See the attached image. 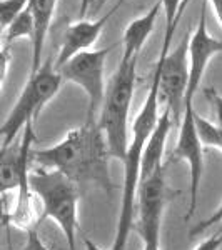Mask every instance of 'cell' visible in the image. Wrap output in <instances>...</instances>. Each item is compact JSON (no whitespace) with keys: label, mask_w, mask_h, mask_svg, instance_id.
Returning <instances> with one entry per match:
<instances>
[{"label":"cell","mask_w":222,"mask_h":250,"mask_svg":"<svg viewBox=\"0 0 222 250\" xmlns=\"http://www.w3.org/2000/svg\"><path fill=\"white\" fill-rule=\"evenodd\" d=\"M32 160L39 168L60 172L75 185H95L107 195L114 192L111 152L97 122L86 120L52 147L32 148Z\"/></svg>","instance_id":"cell-1"},{"label":"cell","mask_w":222,"mask_h":250,"mask_svg":"<svg viewBox=\"0 0 222 250\" xmlns=\"http://www.w3.org/2000/svg\"><path fill=\"white\" fill-rule=\"evenodd\" d=\"M159 74L154 72L151 88L144 100V105L135 115L132 122V135L129 140L126 155H124V180H122V200H120L119 222L114 244L109 250H126L129 242V233L134 227L137 192H139L140 180V164H142L144 148L149 142V137L154 132L157 120H159Z\"/></svg>","instance_id":"cell-2"},{"label":"cell","mask_w":222,"mask_h":250,"mask_svg":"<svg viewBox=\"0 0 222 250\" xmlns=\"http://www.w3.org/2000/svg\"><path fill=\"white\" fill-rule=\"evenodd\" d=\"M137 60L139 57L120 59L117 70L109 79L97 119V124L106 137L111 157L120 162L124 160L129 145V114L135 90Z\"/></svg>","instance_id":"cell-3"},{"label":"cell","mask_w":222,"mask_h":250,"mask_svg":"<svg viewBox=\"0 0 222 250\" xmlns=\"http://www.w3.org/2000/svg\"><path fill=\"white\" fill-rule=\"evenodd\" d=\"M29 185L42 204L39 224L54 220L67 240L68 250H77L79 233V188L57 170L34 168L29 173Z\"/></svg>","instance_id":"cell-4"},{"label":"cell","mask_w":222,"mask_h":250,"mask_svg":"<svg viewBox=\"0 0 222 250\" xmlns=\"http://www.w3.org/2000/svg\"><path fill=\"white\" fill-rule=\"evenodd\" d=\"M60 85L62 79L55 70V60L42 62L39 70L30 74L7 119L0 124V147L14 144L27 125L35 124L40 110L57 95Z\"/></svg>","instance_id":"cell-5"},{"label":"cell","mask_w":222,"mask_h":250,"mask_svg":"<svg viewBox=\"0 0 222 250\" xmlns=\"http://www.w3.org/2000/svg\"><path fill=\"white\" fill-rule=\"evenodd\" d=\"M172 34H164L162 47L157 59L155 70L159 74V105L172 115L174 127L179 128L184 114V99L189 82V37L184 35L174 50H171Z\"/></svg>","instance_id":"cell-6"},{"label":"cell","mask_w":222,"mask_h":250,"mask_svg":"<svg viewBox=\"0 0 222 250\" xmlns=\"http://www.w3.org/2000/svg\"><path fill=\"white\" fill-rule=\"evenodd\" d=\"M114 47L86 50L55 67L62 82L75 83L87 95V120L97 122L106 94V60Z\"/></svg>","instance_id":"cell-7"},{"label":"cell","mask_w":222,"mask_h":250,"mask_svg":"<svg viewBox=\"0 0 222 250\" xmlns=\"http://www.w3.org/2000/svg\"><path fill=\"white\" fill-rule=\"evenodd\" d=\"M194 114H196L194 102H185L182 120L179 125V137L172 150V160H185L189 165V208L184 217L185 220H189L196 213L200 180L204 173V147L197 135Z\"/></svg>","instance_id":"cell-8"},{"label":"cell","mask_w":222,"mask_h":250,"mask_svg":"<svg viewBox=\"0 0 222 250\" xmlns=\"http://www.w3.org/2000/svg\"><path fill=\"white\" fill-rule=\"evenodd\" d=\"M222 54V40L212 37L207 30V0L200 7L197 29L189 37V82L185 90V102H194L196 92L199 90L204 72L214 55Z\"/></svg>","instance_id":"cell-9"},{"label":"cell","mask_w":222,"mask_h":250,"mask_svg":"<svg viewBox=\"0 0 222 250\" xmlns=\"http://www.w3.org/2000/svg\"><path fill=\"white\" fill-rule=\"evenodd\" d=\"M35 144L34 124H29L22 137L14 144L0 147V199L5 193L17 190L22 179L30 172L32 145Z\"/></svg>","instance_id":"cell-10"},{"label":"cell","mask_w":222,"mask_h":250,"mask_svg":"<svg viewBox=\"0 0 222 250\" xmlns=\"http://www.w3.org/2000/svg\"><path fill=\"white\" fill-rule=\"evenodd\" d=\"M120 5H122V3L117 2L114 9H111L106 15H102V17H99L95 20L80 19L79 22L68 25L66 34H64L59 55H57V59H55V67L62 65L66 60L80 54V52L90 50V47L97 42V39H99L100 32L104 30L106 23L109 22V19L120 9Z\"/></svg>","instance_id":"cell-11"},{"label":"cell","mask_w":222,"mask_h":250,"mask_svg":"<svg viewBox=\"0 0 222 250\" xmlns=\"http://www.w3.org/2000/svg\"><path fill=\"white\" fill-rule=\"evenodd\" d=\"M57 0H29L27 9L34 19V39H32V65L30 74L37 72L44 62V47L47 42V34L50 29L52 17L55 14Z\"/></svg>","instance_id":"cell-12"},{"label":"cell","mask_w":222,"mask_h":250,"mask_svg":"<svg viewBox=\"0 0 222 250\" xmlns=\"http://www.w3.org/2000/svg\"><path fill=\"white\" fill-rule=\"evenodd\" d=\"M160 10H162V3L155 2L151 7V10L147 14H144L142 17L132 20L131 23L126 27L122 35V57L120 59H134L139 57L140 50L147 42L149 35L152 34L155 27V20L159 17Z\"/></svg>","instance_id":"cell-13"},{"label":"cell","mask_w":222,"mask_h":250,"mask_svg":"<svg viewBox=\"0 0 222 250\" xmlns=\"http://www.w3.org/2000/svg\"><path fill=\"white\" fill-rule=\"evenodd\" d=\"M19 39H30V42L34 39V19H32V14L27 7L3 30V45L5 47H10Z\"/></svg>","instance_id":"cell-14"},{"label":"cell","mask_w":222,"mask_h":250,"mask_svg":"<svg viewBox=\"0 0 222 250\" xmlns=\"http://www.w3.org/2000/svg\"><path fill=\"white\" fill-rule=\"evenodd\" d=\"M194 122H196L197 135H199L202 147L217 148V150L222 152V128L217 127L216 124L205 120L204 117H200L197 112L194 114Z\"/></svg>","instance_id":"cell-15"},{"label":"cell","mask_w":222,"mask_h":250,"mask_svg":"<svg viewBox=\"0 0 222 250\" xmlns=\"http://www.w3.org/2000/svg\"><path fill=\"white\" fill-rule=\"evenodd\" d=\"M160 3H162V10L165 14V32L176 34L177 23H179L180 15L187 7L189 0H160Z\"/></svg>","instance_id":"cell-16"},{"label":"cell","mask_w":222,"mask_h":250,"mask_svg":"<svg viewBox=\"0 0 222 250\" xmlns=\"http://www.w3.org/2000/svg\"><path fill=\"white\" fill-rule=\"evenodd\" d=\"M27 2L29 0H0V27L3 30L25 9Z\"/></svg>","instance_id":"cell-17"},{"label":"cell","mask_w":222,"mask_h":250,"mask_svg":"<svg viewBox=\"0 0 222 250\" xmlns=\"http://www.w3.org/2000/svg\"><path fill=\"white\" fill-rule=\"evenodd\" d=\"M217 224H222V204L207 217V219L200 220L199 224L194 225V227L191 229V232H189V237L194 239V237L200 235V233H204L209 227H214V225H217Z\"/></svg>","instance_id":"cell-18"},{"label":"cell","mask_w":222,"mask_h":250,"mask_svg":"<svg viewBox=\"0 0 222 250\" xmlns=\"http://www.w3.org/2000/svg\"><path fill=\"white\" fill-rule=\"evenodd\" d=\"M204 97L209 100V104H212L214 114H216V125L222 128V95L214 87H205Z\"/></svg>","instance_id":"cell-19"},{"label":"cell","mask_w":222,"mask_h":250,"mask_svg":"<svg viewBox=\"0 0 222 250\" xmlns=\"http://www.w3.org/2000/svg\"><path fill=\"white\" fill-rule=\"evenodd\" d=\"M25 232H27V240H25V245H23L22 250H50L45 244H44V240L40 239L37 227H32Z\"/></svg>","instance_id":"cell-20"},{"label":"cell","mask_w":222,"mask_h":250,"mask_svg":"<svg viewBox=\"0 0 222 250\" xmlns=\"http://www.w3.org/2000/svg\"><path fill=\"white\" fill-rule=\"evenodd\" d=\"M222 247V230L200 242L194 250H219Z\"/></svg>","instance_id":"cell-21"},{"label":"cell","mask_w":222,"mask_h":250,"mask_svg":"<svg viewBox=\"0 0 222 250\" xmlns=\"http://www.w3.org/2000/svg\"><path fill=\"white\" fill-rule=\"evenodd\" d=\"M10 47H0V80H5L7 74H9V67H10Z\"/></svg>","instance_id":"cell-22"},{"label":"cell","mask_w":222,"mask_h":250,"mask_svg":"<svg viewBox=\"0 0 222 250\" xmlns=\"http://www.w3.org/2000/svg\"><path fill=\"white\" fill-rule=\"evenodd\" d=\"M97 0H80V5H79V17L80 19H86L89 17V14H90L92 7H94V3Z\"/></svg>","instance_id":"cell-23"},{"label":"cell","mask_w":222,"mask_h":250,"mask_svg":"<svg viewBox=\"0 0 222 250\" xmlns=\"http://www.w3.org/2000/svg\"><path fill=\"white\" fill-rule=\"evenodd\" d=\"M207 2H211L212 9L217 15V20H219V23H221V29H222V0H207Z\"/></svg>","instance_id":"cell-24"},{"label":"cell","mask_w":222,"mask_h":250,"mask_svg":"<svg viewBox=\"0 0 222 250\" xmlns=\"http://www.w3.org/2000/svg\"><path fill=\"white\" fill-rule=\"evenodd\" d=\"M109 2V0H97V2L94 3V7H92V10H90V14H89V17H94V15H97L100 12V9H102L104 5Z\"/></svg>","instance_id":"cell-25"},{"label":"cell","mask_w":222,"mask_h":250,"mask_svg":"<svg viewBox=\"0 0 222 250\" xmlns=\"http://www.w3.org/2000/svg\"><path fill=\"white\" fill-rule=\"evenodd\" d=\"M84 247H86V250H102L99 245L94 244L90 239H87V237H84Z\"/></svg>","instance_id":"cell-26"},{"label":"cell","mask_w":222,"mask_h":250,"mask_svg":"<svg viewBox=\"0 0 222 250\" xmlns=\"http://www.w3.org/2000/svg\"><path fill=\"white\" fill-rule=\"evenodd\" d=\"M3 207H2V199H0V230H2L3 224H5V219H3Z\"/></svg>","instance_id":"cell-27"},{"label":"cell","mask_w":222,"mask_h":250,"mask_svg":"<svg viewBox=\"0 0 222 250\" xmlns=\"http://www.w3.org/2000/svg\"><path fill=\"white\" fill-rule=\"evenodd\" d=\"M2 39H3V29L0 27V42H2Z\"/></svg>","instance_id":"cell-28"},{"label":"cell","mask_w":222,"mask_h":250,"mask_svg":"<svg viewBox=\"0 0 222 250\" xmlns=\"http://www.w3.org/2000/svg\"><path fill=\"white\" fill-rule=\"evenodd\" d=\"M2 85H3V82L0 80V94H2Z\"/></svg>","instance_id":"cell-29"},{"label":"cell","mask_w":222,"mask_h":250,"mask_svg":"<svg viewBox=\"0 0 222 250\" xmlns=\"http://www.w3.org/2000/svg\"><path fill=\"white\" fill-rule=\"evenodd\" d=\"M119 2H120V3H124V2H127V0H119Z\"/></svg>","instance_id":"cell-30"}]
</instances>
